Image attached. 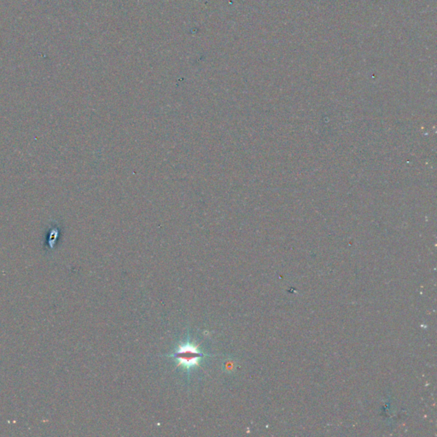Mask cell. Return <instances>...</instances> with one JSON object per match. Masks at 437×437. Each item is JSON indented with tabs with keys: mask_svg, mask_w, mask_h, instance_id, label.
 <instances>
[{
	"mask_svg": "<svg viewBox=\"0 0 437 437\" xmlns=\"http://www.w3.org/2000/svg\"><path fill=\"white\" fill-rule=\"evenodd\" d=\"M170 356L178 361V366H182L186 370H189L192 367L199 365V360L204 357L205 355L199 351L196 346L186 343L180 346L178 350Z\"/></svg>",
	"mask_w": 437,
	"mask_h": 437,
	"instance_id": "1",
	"label": "cell"
}]
</instances>
